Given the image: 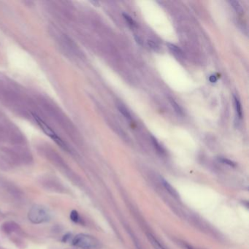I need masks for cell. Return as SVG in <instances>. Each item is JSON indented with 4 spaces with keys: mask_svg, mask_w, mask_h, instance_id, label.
Segmentation results:
<instances>
[{
    "mask_svg": "<svg viewBox=\"0 0 249 249\" xmlns=\"http://www.w3.org/2000/svg\"><path fill=\"white\" fill-rule=\"evenodd\" d=\"M72 244L81 249H99L100 242L94 237L85 234H79L73 238Z\"/></svg>",
    "mask_w": 249,
    "mask_h": 249,
    "instance_id": "obj_1",
    "label": "cell"
},
{
    "mask_svg": "<svg viewBox=\"0 0 249 249\" xmlns=\"http://www.w3.org/2000/svg\"><path fill=\"white\" fill-rule=\"evenodd\" d=\"M28 218L32 223L40 224L48 221L50 218V215L44 206L36 205L30 209L28 213Z\"/></svg>",
    "mask_w": 249,
    "mask_h": 249,
    "instance_id": "obj_2",
    "label": "cell"
},
{
    "mask_svg": "<svg viewBox=\"0 0 249 249\" xmlns=\"http://www.w3.org/2000/svg\"><path fill=\"white\" fill-rule=\"evenodd\" d=\"M33 116H34V120H35L36 123L39 126H40V127L41 128V129L43 130L44 132L47 134V135H48L50 138L53 139V140H54V141L59 145V146H60L62 148L65 149V150H67L66 145H65L64 142H63V140L60 138H59V137L57 135L56 133H55L54 131L51 128L49 127V126L47 125V124L45 123L43 121H42L41 118H39L37 116L33 115Z\"/></svg>",
    "mask_w": 249,
    "mask_h": 249,
    "instance_id": "obj_3",
    "label": "cell"
},
{
    "mask_svg": "<svg viewBox=\"0 0 249 249\" xmlns=\"http://www.w3.org/2000/svg\"><path fill=\"white\" fill-rule=\"evenodd\" d=\"M162 184H163V186H164V187L165 188V189H166V190L168 191V192L170 193V194L173 196V197H176V198L178 197V194H177L176 190H175L174 188H173L172 186L170 184V183L167 182V181H165L164 179H162Z\"/></svg>",
    "mask_w": 249,
    "mask_h": 249,
    "instance_id": "obj_4",
    "label": "cell"
},
{
    "mask_svg": "<svg viewBox=\"0 0 249 249\" xmlns=\"http://www.w3.org/2000/svg\"><path fill=\"white\" fill-rule=\"evenodd\" d=\"M2 229L6 233H10V232L15 231L18 229V226L14 222H7V223L4 224Z\"/></svg>",
    "mask_w": 249,
    "mask_h": 249,
    "instance_id": "obj_5",
    "label": "cell"
},
{
    "mask_svg": "<svg viewBox=\"0 0 249 249\" xmlns=\"http://www.w3.org/2000/svg\"><path fill=\"white\" fill-rule=\"evenodd\" d=\"M148 240H150L151 243L152 244V246H154V248L155 249H165V248H164V247H163L162 245L159 243V242H158V240H157L155 238L154 236L151 235V234H148Z\"/></svg>",
    "mask_w": 249,
    "mask_h": 249,
    "instance_id": "obj_6",
    "label": "cell"
},
{
    "mask_svg": "<svg viewBox=\"0 0 249 249\" xmlns=\"http://www.w3.org/2000/svg\"><path fill=\"white\" fill-rule=\"evenodd\" d=\"M234 104H235V109H236V112H237V115H238L239 118H241L242 116L241 104H240V102L238 99V98H237L235 96L234 97Z\"/></svg>",
    "mask_w": 249,
    "mask_h": 249,
    "instance_id": "obj_7",
    "label": "cell"
},
{
    "mask_svg": "<svg viewBox=\"0 0 249 249\" xmlns=\"http://www.w3.org/2000/svg\"><path fill=\"white\" fill-rule=\"evenodd\" d=\"M167 47H168L169 49H170V50L173 53H174L175 54H176V55H177V56H182V54H183L182 50H181V49L178 48V47L175 46V45H173V44H171V43H167Z\"/></svg>",
    "mask_w": 249,
    "mask_h": 249,
    "instance_id": "obj_8",
    "label": "cell"
},
{
    "mask_svg": "<svg viewBox=\"0 0 249 249\" xmlns=\"http://www.w3.org/2000/svg\"><path fill=\"white\" fill-rule=\"evenodd\" d=\"M229 3L231 4V5L232 6V7L235 10V11L238 13H242V6L240 5V4L239 3V2L238 1H234V0H232V1H229Z\"/></svg>",
    "mask_w": 249,
    "mask_h": 249,
    "instance_id": "obj_9",
    "label": "cell"
},
{
    "mask_svg": "<svg viewBox=\"0 0 249 249\" xmlns=\"http://www.w3.org/2000/svg\"><path fill=\"white\" fill-rule=\"evenodd\" d=\"M118 111H119L120 113H121L122 115H123L124 117L126 118V119H128V120L132 119L131 115H130V113H129V111L126 109L125 107H123V106H121V105H118Z\"/></svg>",
    "mask_w": 249,
    "mask_h": 249,
    "instance_id": "obj_10",
    "label": "cell"
},
{
    "mask_svg": "<svg viewBox=\"0 0 249 249\" xmlns=\"http://www.w3.org/2000/svg\"><path fill=\"white\" fill-rule=\"evenodd\" d=\"M170 101L171 105H172V106H173V107L174 108L175 111L178 114H182L183 113L182 109H181L180 106L178 105V104H177L175 100H173V99H170Z\"/></svg>",
    "mask_w": 249,
    "mask_h": 249,
    "instance_id": "obj_11",
    "label": "cell"
},
{
    "mask_svg": "<svg viewBox=\"0 0 249 249\" xmlns=\"http://www.w3.org/2000/svg\"><path fill=\"white\" fill-rule=\"evenodd\" d=\"M70 218L72 219V221L75 222V223H78L80 221V219H81V218H80L79 216V214L76 211H72L71 212Z\"/></svg>",
    "mask_w": 249,
    "mask_h": 249,
    "instance_id": "obj_12",
    "label": "cell"
},
{
    "mask_svg": "<svg viewBox=\"0 0 249 249\" xmlns=\"http://www.w3.org/2000/svg\"><path fill=\"white\" fill-rule=\"evenodd\" d=\"M123 16L124 17V19L126 20V21L127 22V23L129 24V25L130 26H132V27H134V26H135V22L134 21V20L132 19V18L130 17L129 15H128L127 14L124 13Z\"/></svg>",
    "mask_w": 249,
    "mask_h": 249,
    "instance_id": "obj_13",
    "label": "cell"
},
{
    "mask_svg": "<svg viewBox=\"0 0 249 249\" xmlns=\"http://www.w3.org/2000/svg\"><path fill=\"white\" fill-rule=\"evenodd\" d=\"M151 139H152V142H153V144H154V146L155 148H156V150L159 151L160 153H163V150H162V146H160V145L159 144V142L156 141V140L155 139L154 137H151Z\"/></svg>",
    "mask_w": 249,
    "mask_h": 249,
    "instance_id": "obj_14",
    "label": "cell"
},
{
    "mask_svg": "<svg viewBox=\"0 0 249 249\" xmlns=\"http://www.w3.org/2000/svg\"><path fill=\"white\" fill-rule=\"evenodd\" d=\"M148 46H150L151 48L152 49H154V50H159V46L156 43V42L153 41V40H148Z\"/></svg>",
    "mask_w": 249,
    "mask_h": 249,
    "instance_id": "obj_15",
    "label": "cell"
},
{
    "mask_svg": "<svg viewBox=\"0 0 249 249\" xmlns=\"http://www.w3.org/2000/svg\"><path fill=\"white\" fill-rule=\"evenodd\" d=\"M220 161H221V162H223V163H224V164H228V165H229V166H234V162H232V161H230V160H229V159H225V158H221L220 159Z\"/></svg>",
    "mask_w": 249,
    "mask_h": 249,
    "instance_id": "obj_16",
    "label": "cell"
},
{
    "mask_svg": "<svg viewBox=\"0 0 249 249\" xmlns=\"http://www.w3.org/2000/svg\"><path fill=\"white\" fill-rule=\"evenodd\" d=\"M216 81H217V78H216L215 75H211V76L210 77V81H211V83H215L216 82Z\"/></svg>",
    "mask_w": 249,
    "mask_h": 249,
    "instance_id": "obj_17",
    "label": "cell"
}]
</instances>
